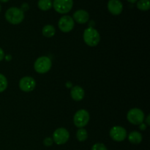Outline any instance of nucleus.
Wrapping results in <instances>:
<instances>
[{
    "mask_svg": "<svg viewBox=\"0 0 150 150\" xmlns=\"http://www.w3.org/2000/svg\"><path fill=\"white\" fill-rule=\"evenodd\" d=\"M92 150H108V149L103 144L96 143L92 146Z\"/></svg>",
    "mask_w": 150,
    "mask_h": 150,
    "instance_id": "20",
    "label": "nucleus"
},
{
    "mask_svg": "<svg viewBox=\"0 0 150 150\" xmlns=\"http://www.w3.org/2000/svg\"><path fill=\"white\" fill-rule=\"evenodd\" d=\"M36 82L33 78L30 76H25L22 78L19 81V88L21 90L25 92H32L35 89Z\"/></svg>",
    "mask_w": 150,
    "mask_h": 150,
    "instance_id": "10",
    "label": "nucleus"
},
{
    "mask_svg": "<svg viewBox=\"0 0 150 150\" xmlns=\"http://www.w3.org/2000/svg\"><path fill=\"white\" fill-rule=\"evenodd\" d=\"M71 98L76 101H81L85 96V92L83 88L80 86H73L70 91Z\"/></svg>",
    "mask_w": 150,
    "mask_h": 150,
    "instance_id": "13",
    "label": "nucleus"
},
{
    "mask_svg": "<svg viewBox=\"0 0 150 150\" xmlns=\"http://www.w3.org/2000/svg\"><path fill=\"white\" fill-rule=\"evenodd\" d=\"M127 1H129V2H130V3H132V4H133V3L137 2V1H139V0H127Z\"/></svg>",
    "mask_w": 150,
    "mask_h": 150,
    "instance_id": "28",
    "label": "nucleus"
},
{
    "mask_svg": "<svg viewBox=\"0 0 150 150\" xmlns=\"http://www.w3.org/2000/svg\"><path fill=\"white\" fill-rule=\"evenodd\" d=\"M52 6L57 13L66 14L73 8V0H54Z\"/></svg>",
    "mask_w": 150,
    "mask_h": 150,
    "instance_id": "6",
    "label": "nucleus"
},
{
    "mask_svg": "<svg viewBox=\"0 0 150 150\" xmlns=\"http://www.w3.org/2000/svg\"><path fill=\"white\" fill-rule=\"evenodd\" d=\"M53 143H54V141H53V139H51V137H47L43 140V144L46 146H51Z\"/></svg>",
    "mask_w": 150,
    "mask_h": 150,
    "instance_id": "21",
    "label": "nucleus"
},
{
    "mask_svg": "<svg viewBox=\"0 0 150 150\" xmlns=\"http://www.w3.org/2000/svg\"><path fill=\"white\" fill-rule=\"evenodd\" d=\"M4 59H5L6 60H7V61H10V60H11V59H12V57H11V55H7V56H4Z\"/></svg>",
    "mask_w": 150,
    "mask_h": 150,
    "instance_id": "25",
    "label": "nucleus"
},
{
    "mask_svg": "<svg viewBox=\"0 0 150 150\" xmlns=\"http://www.w3.org/2000/svg\"><path fill=\"white\" fill-rule=\"evenodd\" d=\"M66 86H67V88L73 87V86H72V83H70V82L68 81L67 83H66Z\"/></svg>",
    "mask_w": 150,
    "mask_h": 150,
    "instance_id": "27",
    "label": "nucleus"
},
{
    "mask_svg": "<svg viewBox=\"0 0 150 150\" xmlns=\"http://www.w3.org/2000/svg\"><path fill=\"white\" fill-rule=\"evenodd\" d=\"M73 20L76 21L77 23L83 24L86 23L89 19V14L87 11L84 10H76L73 13Z\"/></svg>",
    "mask_w": 150,
    "mask_h": 150,
    "instance_id": "12",
    "label": "nucleus"
},
{
    "mask_svg": "<svg viewBox=\"0 0 150 150\" xmlns=\"http://www.w3.org/2000/svg\"><path fill=\"white\" fill-rule=\"evenodd\" d=\"M140 125V129H141V130H146V125L144 122L142 123V124H141V125Z\"/></svg>",
    "mask_w": 150,
    "mask_h": 150,
    "instance_id": "24",
    "label": "nucleus"
},
{
    "mask_svg": "<svg viewBox=\"0 0 150 150\" xmlns=\"http://www.w3.org/2000/svg\"><path fill=\"white\" fill-rule=\"evenodd\" d=\"M149 119H150V115H148L147 117H146V124L148 125H150V121H149Z\"/></svg>",
    "mask_w": 150,
    "mask_h": 150,
    "instance_id": "26",
    "label": "nucleus"
},
{
    "mask_svg": "<svg viewBox=\"0 0 150 150\" xmlns=\"http://www.w3.org/2000/svg\"><path fill=\"white\" fill-rule=\"evenodd\" d=\"M8 1H10V0H0V1H1V2H4V3L7 2Z\"/></svg>",
    "mask_w": 150,
    "mask_h": 150,
    "instance_id": "29",
    "label": "nucleus"
},
{
    "mask_svg": "<svg viewBox=\"0 0 150 150\" xmlns=\"http://www.w3.org/2000/svg\"><path fill=\"white\" fill-rule=\"evenodd\" d=\"M7 87V80L5 76L0 73V93L4 92Z\"/></svg>",
    "mask_w": 150,
    "mask_h": 150,
    "instance_id": "19",
    "label": "nucleus"
},
{
    "mask_svg": "<svg viewBox=\"0 0 150 150\" xmlns=\"http://www.w3.org/2000/svg\"><path fill=\"white\" fill-rule=\"evenodd\" d=\"M38 6L40 10L42 11H48L52 7V1L51 0H39Z\"/></svg>",
    "mask_w": 150,
    "mask_h": 150,
    "instance_id": "15",
    "label": "nucleus"
},
{
    "mask_svg": "<svg viewBox=\"0 0 150 150\" xmlns=\"http://www.w3.org/2000/svg\"><path fill=\"white\" fill-rule=\"evenodd\" d=\"M5 18L12 24H19L24 19V13L18 7H10L5 13Z\"/></svg>",
    "mask_w": 150,
    "mask_h": 150,
    "instance_id": "1",
    "label": "nucleus"
},
{
    "mask_svg": "<svg viewBox=\"0 0 150 150\" xmlns=\"http://www.w3.org/2000/svg\"><path fill=\"white\" fill-rule=\"evenodd\" d=\"M56 33L55 27L52 25H45L42 28V35L46 38H52Z\"/></svg>",
    "mask_w": 150,
    "mask_h": 150,
    "instance_id": "16",
    "label": "nucleus"
},
{
    "mask_svg": "<svg viewBox=\"0 0 150 150\" xmlns=\"http://www.w3.org/2000/svg\"><path fill=\"white\" fill-rule=\"evenodd\" d=\"M51 66H52V62L51 59L43 56L37 59L34 64V68L37 73L43 74L51 70Z\"/></svg>",
    "mask_w": 150,
    "mask_h": 150,
    "instance_id": "3",
    "label": "nucleus"
},
{
    "mask_svg": "<svg viewBox=\"0 0 150 150\" xmlns=\"http://www.w3.org/2000/svg\"><path fill=\"white\" fill-rule=\"evenodd\" d=\"M70 138V133L67 129L64 127H59L53 133V141L57 144L62 145L67 143Z\"/></svg>",
    "mask_w": 150,
    "mask_h": 150,
    "instance_id": "7",
    "label": "nucleus"
},
{
    "mask_svg": "<svg viewBox=\"0 0 150 150\" xmlns=\"http://www.w3.org/2000/svg\"><path fill=\"white\" fill-rule=\"evenodd\" d=\"M109 135L114 141L121 142L127 137V130L121 126H114L110 130Z\"/></svg>",
    "mask_w": 150,
    "mask_h": 150,
    "instance_id": "9",
    "label": "nucleus"
},
{
    "mask_svg": "<svg viewBox=\"0 0 150 150\" xmlns=\"http://www.w3.org/2000/svg\"><path fill=\"white\" fill-rule=\"evenodd\" d=\"M142 135L138 131H133L128 135L129 142L133 144H139L142 142Z\"/></svg>",
    "mask_w": 150,
    "mask_h": 150,
    "instance_id": "14",
    "label": "nucleus"
},
{
    "mask_svg": "<svg viewBox=\"0 0 150 150\" xmlns=\"http://www.w3.org/2000/svg\"><path fill=\"white\" fill-rule=\"evenodd\" d=\"M144 113L140 108H131L127 114V119L131 124L139 125L144 121Z\"/></svg>",
    "mask_w": 150,
    "mask_h": 150,
    "instance_id": "4",
    "label": "nucleus"
},
{
    "mask_svg": "<svg viewBox=\"0 0 150 150\" xmlns=\"http://www.w3.org/2000/svg\"><path fill=\"white\" fill-rule=\"evenodd\" d=\"M74 26V20L70 16H64L60 18L59 20V29L62 32H70V31L73 30Z\"/></svg>",
    "mask_w": 150,
    "mask_h": 150,
    "instance_id": "8",
    "label": "nucleus"
},
{
    "mask_svg": "<svg viewBox=\"0 0 150 150\" xmlns=\"http://www.w3.org/2000/svg\"><path fill=\"white\" fill-rule=\"evenodd\" d=\"M1 4H0V12H1Z\"/></svg>",
    "mask_w": 150,
    "mask_h": 150,
    "instance_id": "30",
    "label": "nucleus"
},
{
    "mask_svg": "<svg viewBox=\"0 0 150 150\" xmlns=\"http://www.w3.org/2000/svg\"><path fill=\"white\" fill-rule=\"evenodd\" d=\"M83 37L85 43L90 47L97 46L100 40L99 32L93 27H88L85 29Z\"/></svg>",
    "mask_w": 150,
    "mask_h": 150,
    "instance_id": "2",
    "label": "nucleus"
},
{
    "mask_svg": "<svg viewBox=\"0 0 150 150\" xmlns=\"http://www.w3.org/2000/svg\"><path fill=\"white\" fill-rule=\"evenodd\" d=\"M87 137L88 134L86 129L81 127V128H79L78 130L77 133H76V138H77L78 141H79V142H84V141L87 139Z\"/></svg>",
    "mask_w": 150,
    "mask_h": 150,
    "instance_id": "18",
    "label": "nucleus"
},
{
    "mask_svg": "<svg viewBox=\"0 0 150 150\" xmlns=\"http://www.w3.org/2000/svg\"><path fill=\"white\" fill-rule=\"evenodd\" d=\"M107 7L108 11L114 16L121 14L123 10V4L120 0H109Z\"/></svg>",
    "mask_w": 150,
    "mask_h": 150,
    "instance_id": "11",
    "label": "nucleus"
},
{
    "mask_svg": "<svg viewBox=\"0 0 150 150\" xmlns=\"http://www.w3.org/2000/svg\"><path fill=\"white\" fill-rule=\"evenodd\" d=\"M4 56H5V55H4V51H3L2 48H0V62L2 61V60L4 59Z\"/></svg>",
    "mask_w": 150,
    "mask_h": 150,
    "instance_id": "23",
    "label": "nucleus"
},
{
    "mask_svg": "<svg viewBox=\"0 0 150 150\" xmlns=\"http://www.w3.org/2000/svg\"><path fill=\"white\" fill-rule=\"evenodd\" d=\"M28 9H29V5H28V4H26V3H23V4L21 5V10L23 12H24L26 11V10H27Z\"/></svg>",
    "mask_w": 150,
    "mask_h": 150,
    "instance_id": "22",
    "label": "nucleus"
},
{
    "mask_svg": "<svg viewBox=\"0 0 150 150\" xmlns=\"http://www.w3.org/2000/svg\"><path fill=\"white\" fill-rule=\"evenodd\" d=\"M137 7L142 11H147L150 8L149 0H139L137 1Z\"/></svg>",
    "mask_w": 150,
    "mask_h": 150,
    "instance_id": "17",
    "label": "nucleus"
},
{
    "mask_svg": "<svg viewBox=\"0 0 150 150\" xmlns=\"http://www.w3.org/2000/svg\"><path fill=\"white\" fill-rule=\"evenodd\" d=\"M89 114L86 110L80 109L77 111L73 117V122L77 127L81 128L86 126L89 121Z\"/></svg>",
    "mask_w": 150,
    "mask_h": 150,
    "instance_id": "5",
    "label": "nucleus"
}]
</instances>
